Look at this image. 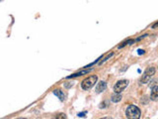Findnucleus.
I'll return each instance as SVG.
<instances>
[{
    "label": "nucleus",
    "instance_id": "obj_1",
    "mask_svg": "<svg viewBox=\"0 0 158 119\" xmlns=\"http://www.w3.org/2000/svg\"><path fill=\"white\" fill-rule=\"evenodd\" d=\"M141 115L140 109L135 105H129L126 110V116L129 119H138Z\"/></svg>",
    "mask_w": 158,
    "mask_h": 119
},
{
    "label": "nucleus",
    "instance_id": "obj_2",
    "mask_svg": "<svg viewBox=\"0 0 158 119\" xmlns=\"http://www.w3.org/2000/svg\"><path fill=\"white\" fill-rule=\"evenodd\" d=\"M97 81H98V76L97 75H91V76L85 78L84 81L81 82L82 89H84V90L90 89L91 87H93L95 85V83L97 82Z\"/></svg>",
    "mask_w": 158,
    "mask_h": 119
},
{
    "label": "nucleus",
    "instance_id": "obj_3",
    "mask_svg": "<svg viewBox=\"0 0 158 119\" xmlns=\"http://www.w3.org/2000/svg\"><path fill=\"white\" fill-rule=\"evenodd\" d=\"M155 74V69L154 68H148L144 73L142 75V76H141L140 78V82L141 83H147L149 81H150V78L152 77V75H154Z\"/></svg>",
    "mask_w": 158,
    "mask_h": 119
},
{
    "label": "nucleus",
    "instance_id": "obj_4",
    "mask_svg": "<svg viewBox=\"0 0 158 119\" xmlns=\"http://www.w3.org/2000/svg\"><path fill=\"white\" fill-rule=\"evenodd\" d=\"M128 85H129V81H126V79H121V81H117V83L115 84L114 91L116 93H121Z\"/></svg>",
    "mask_w": 158,
    "mask_h": 119
},
{
    "label": "nucleus",
    "instance_id": "obj_5",
    "mask_svg": "<svg viewBox=\"0 0 158 119\" xmlns=\"http://www.w3.org/2000/svg\"><path fill=\"white\" fill-rule=\"evenodd\" d=\"M106 88H107V83L105 81H100L99 83H97V85L95 87V91L97 93H100V92L104 91Z\"/></svg>",
    "mask_w": 158,
    "mask_h": 119
},
{
    "label": "nucleus",
    "instance_id": "obj_6",
    "mask_svg": "<svg viewBox=\"0 0 158 119\" xmlns=\"http://www.w3.org/2000/svg\"><path fill=\"white\" fill-rule=\"evenodd\" d=\"M53 94H55L57 97H59L61 101H64L65 99H66V95L63 93V91L62 90H60V89H54L53 90Z\"/></svg>",
    "mask_w": 158,
    "mask_h": 119
},
{
    "label": "nucleus",
    "instance_id": "obj_7",
    "mask_svg": "<svg viewBox=\"0 0 158 119\" xmlns=\"http://www.w3.org/2000/svg\"><path fill=\"white\" fill-rule=\"evenodd\" d=\"M150 98L152 100H157L158 99V86L157 85L152 87L151 93H150Z\"/></svg>",
    "mask_w": 158,
    "mask_h": 119
},
{
    "label": "nucleus",
    "instance_id": "obj_8",
    "mask_svg": "<svg viewBox=\"0 0 158 119\" xmlns=\"http://www.w3.org/2000/svg\"><path fill=\"white\" fill-rule=\"evenodd\" d=\"M92 69H84V70H81V71H78V73H75V74H73V75H69V76H67V78H72V77H77V76H81V75H87L89 71H91Z\"/></svg>",
    "mask_w": 158,
    "mask_h": 119
},
{
    "label": "nucleus",
    "instance_id": "obj_9",
    "mask_svg": "<svg viewBox=\"0 0 158 119\" xmlns=\"http://www.w3.org/2000/svg\"><path fill=\"white\" fill-rule=\"evenodd\" d=\"M121 99H122V95L120 93H116L111 97L112 102H119V101H121Z\"/></svg>",
    "mask_w": 158,
    "mask_h": 119
},
{
    "label": "nucleus",
    "instance_id": "obj_10",
    "mask_svg": "<svg viewBox=\"0 0 158 119\" xmlns=\"http://www.w3.org/2000/svg\"><path fill=\"white\" fill-rule=\"evenodd\" d=\"M113 55H114V53H111L110 55H108V56H107V57H106V58H105V59H104L103 61H101V62H100V63H99V65H102V63H105V62H106L107 60H109V59H110V58L112 57V56H113Z\"/></svg>",
    "mask_w": 158,
    "mask_h": 119
},
{
    "label": "nucleus",
    "instance_id": "obj_11",
    "mask_svg": "<svg viewBox=\"0 0 158 119\" xmlns=\"http://www.w3.org/2000/svg\"><path fill=\"white\" fill-rule=\"evenodd\" d=\"M64 85H65V87H67V88H69V87H71V86L73 85V82H66Z\"/></svg>",
    "mask_w": 158,
    "mask_h": 119
},
{
    "label": "nucleus",
    "instance_id": "obj_12",
    "mask_svg": "<svg viewBox=\"0 0 158 119\" xmlns=\"http://www.w3.org/2000/svg\"><path fill=\"white\" fill-rule=\"evenodd\" d=\"M56 118H66L65 114H59V116H56Z\"/></svg>",
    "mask_w": 158,
    "mask_h": 119
},
{
    "label": "nucleus",
    "instance_id": "obj_13",
    "mask_svg": "<svg viewBox=\"0 0 158 119\" xmlns=\"http://www.w3.org/2000/svg\"><path fill=\"white\" fill-rule=\"evenodd\" d=\"M158 27V22H156L155 24H153V25H152V29H156Z\"/></svg>",
    "mask_w": 158,
    "mask_h": 119
},
{
    "label": "nucleus",
    "instance_id": "obj_14",
    "mask_svg": "<svg viewBox=\"0 0 158 119\" xmlns=\"http://www.w3.org/2000/svg\"><path fill=\"white\" fill-rule=\"evenodd\" d=\"M137 52H138V55H143L144 54V51L143 50H138Z\"/></svg>",
    "mask_w": 158,
    "mask_h": 119
},
{
    "label": "nucleus",
    "instance_id": "obj_15",
    "mask_svg": "<svg viewBox=\"0 0 158 119\" xmlns=\"http://www.w3.org/2000/svg\"><path fill=\"white\" fill-rule=\"evenodd\" d=\"M85 113H78V117H84Z\"/></svg>",
    "mask_w": 158,
    "mask_h": 119
}]
</instances>
